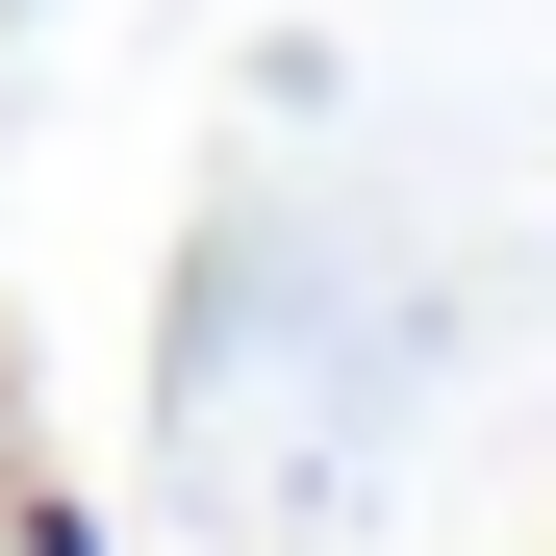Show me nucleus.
Masks as SVG:
<instances>
[{
    "mask_svg": "<svg viewBox=\"0 0 556 556\" xmlns=\"http://www.w3.org/2000/svg\"><path fill=\"white\" fill-rule=\"evenodd\" d=\"M0 556H102V531H76V481H51V455H0Z\"/></svg>",
    "mask_w": 556,
    "mask_h": 556,
    "instance_id": "1",
    "label": "nucleus"
}]
</instances>
